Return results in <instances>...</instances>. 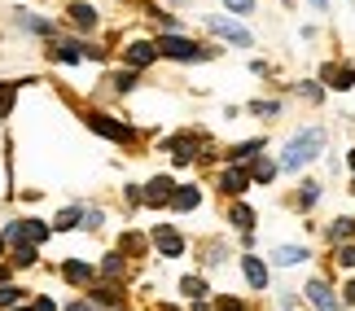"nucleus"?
Segmentation results:
<instances>
[{
  "label": "nucleus",
  "mask_w": 355,
  "mask_h": 311,
  "mask_svg": "<svg viewBox=\"0 0 355 311\" xmlns=\"http://www.w3.org/2000/svg\"><path fill=\"white\" fill-rule=\"evenodd\" d=\"M324 150V127H303L298 136L285 145V154H281V167L285 171H303L311 158H316Z\"/></svg>",
  "instance_id": "f257e3e1"
},
{
  "label": "nucleus",
  "mask_w": 355,
  "mask_h": 311,
  "mask_svg": "<svg viewBox=\"0 0 355 311\" xmlns=\"http://www.w3.org/2000/svg\"><path fill=\"white\" fill-rule=\"evenodd\" d=\"M154 48L162 53V57H175V62H202V57H211V48H202V44H193V39H184V35H162V39H154Z\"/></svg>",
  "instance_id": "f03ea898"
},
{
  "label": "nucleus",
  "mask_w": 355,
  "mask_h": 311,
  "mask_svg": "<svg viewBox=\"0 0 355 311\" xmlns=\"http://www.w3.org/2000/svg\"><path fill=\"white\" fill-rule=\"evenodd\" d=\"M5 241H26V246H35V241H44L49 237V224H40V220H13V224H5V233H0Z\"/></svg>",
  "instance_id": "7ed1b4c3"
},
{
  "label": "nucleus",
  "mask_w": 355,
  "mask_h": 311,
  "mask_svg": "<svg viewBox=\"0 0 355 311\" xmlns=\"http://www.w3.org/2000/svg\"><path fill=\"white\" fill-rule=\"evenodd\" d=\"M171 193H175V184L167 180V175H154V180L145 184V202H149V206H167Z\"/></svg>",
  "instance_id": "20e7f679"
},
{
  "label": "nucleus",
  "mask_w": 355,
  "mask_h": 311,
  "mask_svg": "<svg viewBox=\"0 0 355 311\" xmlns=\"http://www.w3.org/2000/svg\"><path fill=\"white\" fill-rule=\"evenodd\" d=\"M88 123H92V132H101V136H110V141H132V127H123L105 114H88Z\"/></svg>",
  "instance_id": "39448f33"
},
{
  "label": "nucleus",
  "mask_w": 355,
  "mask_h": 311,
  "mask_svg": "<svg viewBox=\"0 0 355 311\" xmlns=\"http://www.w3.org/2000/svg\"><path fill=\"white\" fill-rule=\"evenodd\" d=\"M211 31L224 35V39H233V44H241V48H250V31L237 26V22H228V18H211Z\"/></svg>",
  "instance_id": "423d86ee"
},
{
  "label": "nucleus",
  "mask_w": 355,
  "mask_h": 311,
  "mask_svg": "<svg viewBox=\"0 0 355 311\" xmlns=\"http://www.w3.org/2000/svg\"><path fill=\"white\" fill-rule=\"evenodd\" d=\"M307 299L311 303H316V311H338V299H334V290L329 285H324V281H307Z\"/></svg>",
  "instance_id": "0eeeda50"
},
{
  "label": "nucleus",
  "mask_w": 355,
  "mask_h": 311,
  "mask_svg": "<svg viewBox=\"0 0 355 311\" xmlns=\"http://www.w3.org/2000/svg\"><path fill=\"white\" fill-rule=\"evenodd\" d=\"M154 246L167 254V259H175V254H184V237L171 233V228H154Z\"/></svg>",
  "instance_id": "6e6552de"
},
{
  "label": "nucleus",
  "mask_w": 355,
  "mask_h": 311,
  "mask_svg": "<svg viewBox=\"0 0 355 311\" xmlns=\"http://www.w3.org/2000/svg\"><path fill=\"white\" fill-rule=\"evenodd\" d=\"M245 184H250V171H241V167H228L220 175V188H224V193H233V197L245 193Z\"/></svg>",
  "instance_id": "1a4fd4ad"
},
{
  "label": "nucleus",
  "mask_w": 355,
  "mask_h": 311,
  "mask_svg": "<svg viewBox=\"0 0 355 311\" xmlns=\"http://www.w3.org/2000/svg\"><path fill=\"white\" fill-rule=\"evenodd\" d=\"M123 57H128V66H136V71H141V66H149V62L158 57V48L145 44V39H136V44H128V53H123Z\"/></svg>",
  "instance_id": "9d476101"
},
{
  "label": "nucleus",
  "mask_w": 355,
  "mask_h": 311,
  "mask_svg": "<svg viewBox=\"0 0 355 311\" xmlns=\"http://www.w3.org/2000/svg\"><path fill=\"white\" fill-rule=\"evenodd\" d=\"M241 272H245V281H250L254 290L268 285V267H263V259H254V254H245V259H241Z\"/></svg>",
  "instance_id": "9b49d317"
},
{
  "label": "nucleus",
  "mask_w": 355,
  "mask_h": 311,
  "mask_svg": "<svg viewBox=\"0 0 355 311\" xmlns=\"http://www.w3.org/2000/svg\"><path fill=\"white\" fill-rule=\"evenodd\" d=\"M198 145H202L198 136H175V141H171V158H175V162H193V158H198Z\"/></svg>",
  "instance_id": "f8f14e48"
},
{
  "label": "nucleus",
  "mask_w": 355,
  "mask_h": 311,
  "mask_svg": "<svg viewBox=\"0 0 355 311\" xmlns=\"http://www.w3.org/2000/svg\"><path fill=\"white\" fill-rule=\"evenodd\" d=\"M66 13H71V22L79 26V31H92V26H97V9H92V5H79V0H75Z\"/></svg>",
  "instance_id": "ddd939ff"
},
{
  "label": "nucleus",
  "mask_w": 355,
  "mask_h": 311,
  "mask_svg": "<svg viewBox=\"0 0 355 311\" xmlns=\"http://www.w3.org/2000/svg\"><path fill=\"white\" fill-rule=\"evenodd\" d=\"M303 259H307L303 246H277V250H272V263H281V267H294V263H303Z\"/></svg>",
  "instance_id": "4468645a"
},
{
  "label": "nucleus",
  "mask_w": 355,
  "mask_h": 311,
  "mask_svg": "<svg viewBox=\"0 0 355 311\" xmlns=\"http://www.w3.org/2000/svg\"><path fill=\"white\" fill-rule=\"evenodd\" d=\"M324 79H329V88H355L351 66H324Z\"/></svg>",
  "instance_id": "2eb2a0df"
},
{
  "label": "nucleus",
  "mask_w": 355,
  "mask_h": 311,
  "mask_svg": "<svg viewBox=\"0 0 355 311\" xmlns=\"http://www.w3.org/2000/svg\"><path fill=\"white\" fill-rule=\"evenodd\" d=\"M198 202H202V193H198L193 184H184V188H175V193H171V206L175 211H193Z\"/></svg>",
  "instance_id": "dca6fc26"
},
{
  "label": "nucleus",
  "mask_w": 355,
  "mask_h": 311,
  "mask_svg": "<svg viewBox=\"0 0 355 311\" xmlns=\"http://www.w3.org/2000/svg\"><path fill=\"white\" fill-rule=\"evenodd\" d=\"M53 57H58V62H79V57H84V44L62 39V44H53Z\"/></svg>",
  "instance_id": "f3484780"
},
{
  "label": "nucleus",
  "mask_w": 355,
  "mask_h": 311,
  "mask_svg": "<svg viewBox=\"0 0 355 311\" xmlns=\"http://www.w3.org/2000/svg\"><path fill=\"white\" fill-rule=\"evenodd\" d=\"M250 180L259 184H268V180H277V162H268V158H259L254 167H250Z\"/></svg>",
  "instance_id": "a211bd4d"
},
{
  "label": "nucleus",
  "mask_w": 355,
  "mask_h": 311,
  "mask_svg": "<svg viewBox=\"0 0 355 311\" xmlns=\"http://www.w3.org/2000/svg\"><path fill=\"white\" fill-rule=\"evenodd\" d=\"M62 276L71 281V285H84V281L92 276V267H88V263H66V267H62Z\"/></svg>",
  "instance_id": "6ab92c4d"
},
{
  "label": "nucleus",
  "mask_w": 355,
  "mask_h": 311,
  "mask_svg": "<svg viewBox=\"0 0 355 311\" xmlns=\"http://www.w3.org/2000/svg\"><path fill=\"white\" fill-rule=\"evenodd\" d=\"M228 220H233V224L241 228V233H250V228H254V211H250V206H241V202H237V206H233V215H228Z\"/></svg>",
  "instance_id": "aec40b11"
},
{
  "label": "nucleus",
  "mask_w": 355,
  "mask_h": 311,
  "mask_svg": "<svg viewBox=\"0 0 355 311\" xmlns=\"http://www.w3.org/2000/svg\"><path fill=\"white\" fill-rule=\"evenodd\" d=\"M13 97H18V84H0V123L9 118V110H13Z\"/></svg>",
  "instance_id": "412c9836"
},
{
  "label": "nucleus",
  "mask_w": 355,
  "mask_h": 311,
  "mask_svg": "<svg viewBox=\"0 0 355 311\" xmlns=\"http://www.w3.org/2000/svg\"><path fill=\"white\" fill-rule=\"evenodd\" d=\"M18 22H22V26H31V31H40V35H53V22H40V18H31L26 9H18Z\"/></svg>",
  "instance_id": "4be33fe9"
},
{
  "label": "nucleus",
  "mask_w": 355,
  "mask_h": 311,
  "mask_svg": "<svg viewBox=\"0 0 355 311\" xmlns=\"http://www.w3.org/2000/svg\"><path fill=\"white\" fill-rule=\"evenodd\" d=\"M259 150H263V141H245V145H237V150L228 154V158H233V162H245V158H254Z\"/></svg>",
  "instance_id": "5701e85b"
},
{
  "label": "nucleus",
  "mask_w": 355,
  "mask_h": 311,
  "mask_svg": "<svg viewBox=\"0 0 355 311\" xmlns=\"http://www.w3.org/2000/svg\"><path fill=\"white\" fill-rule=\"evenodd\" d=\"M180 290L189 294V299H202V294H207V281H202V276H184Z\"/></svg>",
  "instance_id": "b1692460"
},
{
  "label": "nucleus",
  "mask_w": 355,
  "mask_h": 311,
  "mask_svg": "<svg viewBox=\"0 0 355 311\" xmlns=\"http://www.w3.org/2000/svg\"><path fill=\"white\" fill-rule=\"evenodd\" d=\"M13 303H22V290L9 285V281H0V307H13Z\"/></svg>",
  "instance_id": "393cba45"
},
{
  "label": "nucleus",
  "mask_w": 355,
  "mask_h": 311,
  "mask_svg": "<svg viewBox=\"0 0 355 311\" xmlns=\"http://www.w3.org/2000/svg\"><path fill=\"white\" fill-rule=\"evenodd\" d=\"M355 233V220H334V228H329V241H347Z\"/></svg>",
  "instance_id": "a878e982"
},
{
  "label": "nucleus",
  "mask_w": 355,
  "mask_h": 311,
  "mask_svg": "<svg viewBox=\"0 0 355 311\" xmlns=\"http://www.w3.org/2000/svg\"><path fill=\"white\" fill-rule=\"evenodd\" d=\"M13 263H18V267H31L35 263V246H26V241H22V246H13Z\"/></svg>",
  "instance_id": "bb28decb"
},
{
  "label": "nucleus",
  "mask_w": 355,
  "mask_h": 311,
  "mask_svg": "<svg viewBox=\"0 0 355 311\" xmlns=\"http://www.w3.org/2000/svg\"><path fill=\"white\" fill-rule=\"evenodd\" d=\"M101 272H105V276H123V254H119V250H114V254H105Z\"/></svg>",
  "instance_id": "cd10ccee"
},
{
  "label": "nucleus",
  "mask_w": 355,
  "mask_h": 311,
  "mask_svg": "<svg viewBox=\"0 0 355 311\" xmlns=\"http://www.w3.org/2000/svg\"><path fill=\"white\" fill-rule=\"evenodd\" d=\"M79 220H84V206H71V211H62V215H58V228H75Z\"/></svg>",
  "instance_id": "c85d7f7f"
},
{
  "label": "nucleus",
  "mask_w": 355,
  "mask_h": 311,
  "mask_svg": "<svg viewBox=\"0 0 355 311\" xmlns=\"http://www.w3.org/2000/svg\"><path fill=\"white\" fill-rule=\"evenodd\" d=\"M316 197H320V184H303V193H298V206H311Z\"/></svg>",
  "instance_id": "c756f323"
},
{
  "label": "nucleus",
  "mask_w": 355,
  "mask_h": 311,
  "mask_svg": "<svg viewBox=\"0 0 355 311\" xmlns=\"http://www.w3.org/2000/svg\"><path fill=\"white\" fill-rule=\"evenodd\" d=\"M250 110H254V114H277V110H281V105H277V101H254V105H250Z\"/></svg>",
  "instance_id": "7c9ffc66"
},
{
  "label": "nucleus",
  "mask_w": 355,
  "mask_h": 311,
  "mask_svg": "<svg viewBox=\"0 0 355 311\" xmlns=\"http://www.w3.org/2000/svg\"><path fill=\"white\" fill-rule=\"evenodd\" d=\"M338 263H343V267H355V246H343V250H338Z\"/></svg>",
  "instance_id": "2f4dec72"
},
{
  "label": "nucleus",
  "mask_w": 355,
  "mask_h": 311,
  "mask_svg": "<svg viewBox=\"0 0 355 311\" xmlns=\"http://www.w3.org/2000/svg\"><path fill=\"white\" fill-rule=\"evenodd\" d=\"M224 5L233 9V13H250V9H254V0H224Z\"/></svg>",
  "instance_id": "473e14b6"
},
{
  "label": "nucleus",
  "mask_w": 355,
  "mask_h": 311,
  "mask_svg": "<svg viewBox=\"0 0 355 311\" xmlns=\"http://www.w3.org/2000/svg\"><path fill=\"white\" fill-rule=\"evenodd\" d=\"M298 92H303L307 101H320V88H316V84H303V88H298Z\"/></svg>",
  "instance_id": "72a5a7b5"
},
{
  "label": "nucleus",
  "mask_w": 355,
  "mask_h": 311,
  "mask_svg": "<svg viewBox=\"0 0 355 311\" xmlns=\"http://www.w3.org/2000/svg\"><path fill=\"white\" fill-rule=\"evenodd\" d=\"M215 311H245V307H241L237 299H224V303H220V307H215Z\"/></svg>",
  "instance_id": "f704fd0d"
},
{
  "label": "nucleus",
  "mask_w": 355,
  "mask_h": 311,
  "mask_svg": "<svg viewBox=\"0 0 355 311\" xmlns=\"http://www.w3.org/2000/svg\"><path fill=\"white\" fill-rule=\"evenodd\" d=\"M35 311H58V307H53V299H40V303H35Z\"/></svg>",
  "instance_id": "c9c22d12"
},
{
  "label": "nucleus",
  "mask_w": 355,
  "mask_h": 311,
  "mask_svg": "<svg viewBox=\"0 0 355 311\" xmlns=\"http://www.w3.org/2000/svg\"><path fill=\"white\" fill-rule=\"evenodd\" d=\"M71 311H97V307H92V303H84V299H79V303H71Z\"/></svg>",
  "instance_id": "e433bc0d"
},
{
  "label": "nucleus",
  "mask_w": 355,
  "mask_h": 311,
  "mask_svg": "<svg viewBox=\"0 0 355 311\" xmlns=\"http://www.w3.org/2000/svg\"><path fill=\"white\" fill-rule=\"evenodd\" d=\"M347 303H355V281H351V285H347Z\"/></svg>",
  "instance_id": "4c0bfd02"
},
{
  "label": "nucleus",
  "mask_w": 355,
  "mask_h": 311,
  "mask_svg": "<svg viewBox=\"0 0 355 311\" xmlns=\"http://www.w3.org/2000/svg\"><path fill=\"white\" fill-rule=\"evenodd\" d=\"M311 5H316V9H329V0H311Z\"/></svg>",
  "instance_id": "58836bf2"
},
{
  "label": "nucleus",
  "mask_w": 355,
  "mask_h": 311,
  "mask_svg": "<svg viewBox=\"0 0 355 311\" xmlns=\"http://www.w3.org/2000/svg\"><path fill=\"white\" fill-rule=\"evenodd\" d=\"M0 254H5V237H0Z\"/></svg>",
  "instance_id": "ea45409f"
},
{
  "label": "nucleus",
  "mask_w": 355,
  "mask_h": 311,
  "mask_svg": "<svg viewBox=\"0 0 355 311\" xmlns=\"http://www.w3.org/2000/svg\"><path fill=\"white\" fill-rule=\"evenodd\" d=\"M0 281H5V267H0Z\"/></svg>",
  "instance_id": "a19ab883"
},
{
  "label": "nucleus",
  "mask_w": 355,
  "mask_h": 311,
  "mask_svg": "<svg viewBox=\"0 0 355 311\" xmlns=\"http://www.w3.org/2000/svg\"><path fill=\"white\" fill-rule=\"evenodd\" d=\"M351 167H355V154H351Z\"/></svg>",
  "instance_id": "79ce46f5"
},
{
  "label": "nucleus",
  "mask_w": 355,
  "mask_h": 311,
  "mask_svg": "<svg viewBox=\"0 0 355 311\" xmlns=\"http://www.w3.org/2000/svg\"><path fill=\"white\" fill-rule=\"evenodd\" d=\"M18 311H31V307H18Z\"/></svg>",
  "instance_id": "37998d69"
},
{
  "label": "nucleus",
  "mask_w": 355,
  "mask_h": 311,
  "mask_svg": "<svg viewBox=\"0 0 355 311\" xmlns=\"http://www.w3.org/2000/svg\"><path fill=\"white\" fill-rule=\"evenodd\" d=\"M351 193H355V184H351Z\"/></svg>",
  "instance_id": "c03bdc74"
}]
</instances>
